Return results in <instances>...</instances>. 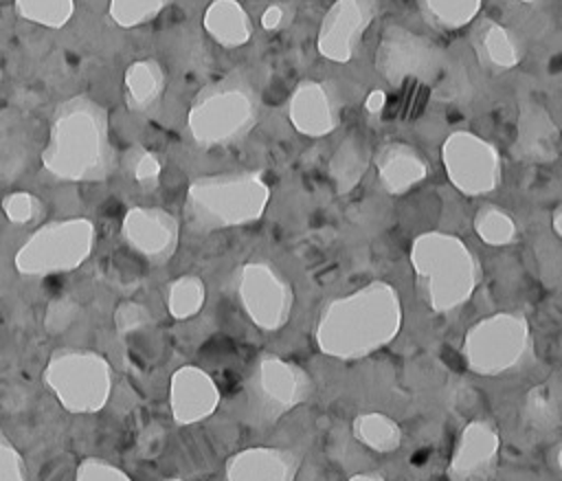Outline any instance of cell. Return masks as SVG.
<instances>
[{
  "instance_id": "6da1fadb",
  "label": "cell",
  "mask_w": 562,
  "mask_h": 481,
  "mask_svg": "<svg viewBox=\"0 0 562 481\" xmlns=\"http://www.w3.org/2000/svg\"><path fill=\"white\" fill-rule=\"evenodd\" d=\"M402 327L397 290L386 281H371L360 290L329 301L316 323L318 349L336 360H362L386 347Z\"/></svg>"
},
{
  "instance_id": "7a4b0ae2",
  "label": "cell",
  "mask_w": 562,
  "mask_h": 481,
  "mask_svg": "<svg viewBox=\"0 0 562 481\" xmlns=\"http://www.w3.org/2000/svg\"><path fill=\"white\" fill-rule=\"evenodd\" d=\"M411 266L422 299L437 314L452 312L470 301L481 279L479 259L465 242L441 231L415 237Z\"/></svg>"
},
{
  "instance_id": "3957f363",
  "label": "cell",
  "mask_w": 562,
  "mask_h": 481,
  "mask_svg": "<svg viewBox=\"0 0 562 481\" xmlns=\"http://www.w3.org/2000/svg\"><path fill=\"white\" fill-rule=\"evenodd\" d=\"M108 147V125L103 110L90 99L66 101L50 130V147L44 163L64 178H90Z\"/></svg>"
},
{
  "instance_id": "277c9868",
  "label": "cell",
  "mask_w": 562,
  "mask_h": 481,
  "mask_svg": "<svg viewBox=\"0 0 562 481\" xmlns=\"http://www.w3.org/2000/svg\"><path fill=\"white\" fill-rule=\"evenodd\" d=\"M270 189L257 171L200 178L189 189V215L202 228L255 222L266 211Z\"/></svg>"
},
{
  "instance_id": "5b68a950",
  "label": "cell",
  "mask_w": 562,
  "mask_h": 481,
  "mask_svg": "<svg viewBox=\"0 0 562 481\" xmlns=\"http://www.w3.org/2000/svg\"><path fill=\"white\" fill-rule=\"evenodd\" d=\"M463 360L472 373L503 376L531 354L529 321L518 312H498L476 321L463 336Z\"/></svg>"
},
{
  "instance_id": "8992f818",
  "label": "cell",
  "mask_w": 562,
  "mask_h": 481,
  "mask_svg": "<svg viewBox=\"0 0 562 481\" xmlns=\"http://www.w3.org/2000/svg\"><path fill=\"white\" fill-rule=\"evenodd\" d=\"M248 409L261 424L277 422L301 406L314 391L312 376L296 362L266 354L248 378Z\"/></svg>"
},
{
  "instance_id": "52a82bcc",
  "label": "cell",
  "mask_w": 562,
  "mask_h": 481,
  "mask_svg": "<svg viewBox=\"0 0 562 481\" xmlns=\"http://www.w3.org/2000/svg\"><path fill=\"white\" fill-rule=\"evenodd\" d=\"M255 121L252 94L237 83L215 86L191 108L189 127L200 145L233 143Z\"/></svg>"
},
{
  "instance_id": "ba28073f",
  "label": "cell",
  "mask_w": 562,
  "mask_h": 481,
  "mask_svg": "<svg viewBox=\"0 0 562 481\" xmlns=\"http://www.w3.org/2000/svg\"><path fill=\"white\" fill-rule=\"evenodd\" d=\"M441 156L450 182L465 195H483L501 184L503 165L496 147L470 132L448 136Z\"/></svg>"
},
{
  "instance_id": "9c48e42d",
  "label": "cell",
  "mask_w": 562,
  "mask_h": 481,
  "mask_svg": "<svg viewBox=\"0 0 562 481\" xmlns=\"http://www.w3.org/2000/svg\"><path fill=\"white\" fill-rule=\"evenodd\" d=\"M237 294L248 318L266 332L281 329L292 314V305H294L292 286L270 264H263V261L246 264L239 270Z\"/></svg>"
},
{
  "instance_id": "30bf717a",
  "label": "cell",
  "mask_w": 562,
  "mask_h": 481,
  "mask_svg": "<svg viewBox=\"0 0 562 481\" xmlns=\"http://www.w3.org/2000/svg\"><path fill=\"white\" fill-rule=\"evenodd\" d=\"M92 244V224L86 220L48 224L33 235L15 257L22 272H55L75 268Z\"/></svg>"
},
{
  "instance_id": "8fae6325",
  "label": "cell",
  "mask_w": 562,
  "mask_h": 481,
  "mask_svg": "<svg viewBox=\"0 0 562 481\" xmlns=\"http://www.w3.org/2000/svg\"><path fill=\"white\" fill-rule=\"evenodd\" d=\"M380 0H336L323 18L318 31L321 55L347 61L378 13Z\"/></svg>"
},
{
  "instance_id": "7c38bea8",
  "label": "cell",
  "mask_w": 562,
  "mask_h": 481,
  "mask_svg": "<svg viewBox=\"0 0 562 481\" xmlns=\"http://www.w3.org/2000/svg\"><path fill=\"white\" fill-rule=\"evenodd\" d=\"M501 450V435L487 420H472L461 430L450 463V481H483L492 474Z\"/></svg>"
},
{
  "instance_id": "4fadbf2b",
  "label": "cell",
  "mask_w": 562,
  "mask_h": 481,
  "mask_svg": "<svg viewBox=\"0 0 562 481\" xmlns=\"http://www.w3.org/2000/svg\"><path fill=\"white\" fill-rule=\"evenodd\" d=\"M301 457L290 448L252 446L226 461V481H296Z\"/></svg>"
},
{
  "instance_id": "5bb4252c",
  "label": "cell",
  "mask_w": 562,
  "mask_h": 481,
  "mask_svg": "<svg viewBox=\"0 0 562 481\" xmlns=\"http://www.w3.org/2000/svg\"><path fill=\"white\" fill-rule=\"evenodd\" d=\"M220 402V391L209 373L198 367H182L171 380V409L180 424L209 417Z\"/></svg>"
},
{
  "instance_id": "9a60e30c",
  "label": "cell",
  "mask_w": 562,
  "mask_h": 481,
  "mask_svg": "<svg viewBox=\"0 0 562 481\" xmlns=\"http://www.w3.org/2000/svg\"><path fill=\"white\" fill-rule=\"evenodd\" d=\"M127 239L154 259L171 255L178 242V226L171 215L160 209H134L125 220Z\"/></svg>"
},
{
  "instance_id": "2e32d148",
  "label": "cell",
  "mask_w": 562,
  "mask_h": 481,
  "mask_svg": "<svg viewBox=\"0 0 562 481\" xmlns=\"http://www.w3.org/2000/svg\"><path fill=\"white\" fill-rule=\"evenodd\" d=\"M290 119L294 127L310 136H323L338 123V110L331 103L325 86L307 81L301 83L290 103Z\"/></svg>"
},
{
  "instance_id": "e0dca14e",
  "label": "cell",
  "mask_w": 562,
  "mask_h": 481,
  "mask_svg": "<svg viewBox=\"0 0 562 481\" xmlns=\"http://www.w3.org/2000/svg\"><path fill=\"white\" fill-rule=\"evenodd\" d=\"M375 167L382 187L393 195L406 193L426 178V163L411 145L404 143L384 145L375 156Z\"/></svg>"
},
{
  "instance_id": "ac0fdd59",
  "label": "cell",
  "mask_w": 562,
  "mask_h": 481,
  "mask_svg": "<svg viewBox=\"0 0 562 481\" xmlns=\"http://www.w3.org/2000/svg\"><path fill=\"white\" fill-rule=\"evenodd\" d=\"M514 149L520 156V160L527 163L555 160L560 149V134L544 110L536 108L531 112H522Z\"/></svg>"
},
{
  "instance_id": "d6986e66",
  "label": "cell",
  "mask_w": 562,
  "mask_h": 481,
  "mask_svg": "<svg viewBox=\"0 0 562 481\" xmlns=\"http://www.w3.org/2000/svg\"><path fill=\"white\" fill-rule=\"evenodd\" d=\"M430 53L432 48L424 37L402 26H391L382 37L378 59L380 66H386L384 72H389L391 79H397L406 72H413V66H422L424 57Z\"/></svg>"
},
{
  "instance_id": "ffe728a7",
  "label": "cell",
  "mask_w": 562,
  "mask_h": 481,
  "mask_svg": "<svg viewBox=\"0 0 562 481\" xmlns=\"http://www.w3.org/2000/svg\"><path fill=\"white\" fill-rule=\"evenodd\" d=\"M522 424L540 435L553 433L562 426V384L547 380L531 387L520 409Z\"/></svg>"
},
{
  "instance_id": "44dd1931",
  "label": "cell",
  "mask_w": 562,
  "mask_h": 481,
  "mask_svg": "<svg viewBox=\"0 0 562 481\" xmlns=\"http://www.w3.org/2000/svg\"><path fill=\"white\" fill-rule=\"evenodd\" d=\"M204 29L222 46H241L252 33L250 18L237 0H213L204 11Z\"/></svg>"
},
{
  "instance_id": "7402d4cb",
  "label": "cell",
  "mask_w": 562,
  "mask_h": 481,
  "mask_svg": "<svg viewBox=\"0 0 562 481\" xmlns=\"http://www.w3.org/2000/svg\"><path fill=\"white\" fill-rule=\"evenodd\" d=\"M351 433L362 446L380 455L395 452L402 446L400 424L382 411H367L356 415L351 422Z\"/></svg>"
},
{
  "instance_id": "603a6c76",
  "label": "cell",
  "mask_w": 562,
  "mask_h": 481,
  "mask_svg": "<svg viewBox=\"0 0 562 481\" xmlns=\"http://www.w3.org/2000/svg\"><path fill=\"white\" fill-rule=\"evenodd\" d=\"M474 46L481 59L492 66L509 68L518 61V48L505 26L494 20H481L474 31Z\"/></svg>"
},
{
  "instance_id": "cb8c5ba5",
  "label": "cell",
  "mask_w": 562,
  "mask_h": 481,
  "mask_svg": "<svg viewBox=\"0 0 562 481\" xmlns=\"http://www.w3.org/2000/svg\"><path fill=\"white\" fill-rule=\"evenodd\" d=\"M160 86H162L160 66L156 61H151V59L132 64L127 75H125L127 101L136 110L149 108L156 101V97L160 94Z\"/></svg>"
},
{
  "instance_id": "d4e9b609",
  "label": "cell",
  "mask_w": 562,
  "mask_h": 481,
  "mask_svg": "<svg viewBox=\"0 0 562 481\" xmlns=\"http://www.w3.org/2000/svg\"><path fill=\"white\" fill-rule=\"evenodd\" d=\"M367 163H369V154L362 143H358L356 138H349L347 143L340 145V149L334 154L329 165L331 178L336 180V187L340 193L358 184V180L367 171Z\"/></svg>"
},
{
  "instance_id": "484cf974",
  "label": "cell",
  "mask_w": 562,
  "mask_h": 481,
  "mask_svg": "<svg viewBox=\"0 0 562 481\" xmlns=\"http://www.w3.org/2000/svg\"><path fill=\"white\" fill-rule=\"evenodd\" d=\"M483 0H419L424 18L439 29H459L470 24Z\"/></svg>"
},
{
  "instance_id": "4316f807",
  "label": "cell",
  "mask_w": 562,
  "mask_h": 481,
  "mask_svg": "<svg viewBox=\"0 0 562 481\" xmlns=\"http://www.w3.org/2000/svg\"><path fill=\"white\" fill-rule=\"evenodd\" d=\"M476 235L490 246H505L516 239V222L514 217L494 204H485L474 215Z\"/></svg>"
},
{
  "instance_id": "83f0119b",
  "label": "cell",
  "mask_w": 562,
  "mask_h": 481,
  "mask_svg": "<svg viewBox=\"0 0 562 481\" xmlns=\"http://www.w3.org/2000/svg\"><path fill=\"white\" fill-rule=\"evenodd\" d=\"M15 11L31 22L59 29L75 11V0H15Z\"/></svg>"
},
{
  "instance_id": "f1b7e54d",
  "label": "cell",
  "mask_w": 562,
  "mask_h": 481,
  "mask_svg": "<svg viewBox=\"0 0 562 481\" xmlns=\"http://www.w3.org/2000/svg\"><path fill=\"white\" fill-rule=\"evenodd\" d=\"M204 303V286L198 277H182L171 286L169 310L176 318H187L195 314Z\"/></svg>"
},
{
  "instance_id": "f546056e",
  "label": "cell",
  "mask_w": 562,
  "mask_h": 481,
  "mask_svg": "<svg viewBox=\"0 0 562 481\" xmlns=\"http://www.w3.org/2000/svg\"><path fill=\"white\" fill-rule=\"evenodd\" d=\"M169 0H110V18L119 26H136L156 18Z\"/></svg>"
},
{
  "instance_id": "4dcf8cb0",
  "label": "cell",
  "mask_w": 562,
  "mask_h": 481,
  "mask_svg": "<svg viewBox=\"0 0 562 481\" xmlns=\"http://www.w3.org/2000/svg\"><path fill=\"white\" fill-rule=\"evenodd\" d=\"M77 481H132L123 470L101 459H86L77 470Z\"/></svg>"
},
{
  "instance_id": "1f68e13d",
  "label": "cell",
  "mask_w": 562,
  "mask_h": 481,
  "mask_svg": "<svg viewBox=\"0 0 562 481\" xmlns=\"http://www.w3.org/2000/svg\"><path fill=\"white\" fill-rule=\"evenodd\" d=\"M0 481H24V466L20 455L0 437Z\"/></svg>"
},
{
  "instance_id": "d6a6232c",
  "label": "cell",
  "mask_w": 562,
  "mask_h": 481,
  "mask_svg": "<svg viewBox=\"0 0 562 481\" xmlns=\"http://www.w3.org/2000/svg\"><path fill=\"white\" fill-rule=\"evenodd\" d=\"M4 209L13 222H26L33 213V200L26 193H13L11 198H7Z\"/></svg>"
},
{
  "instance_id": "836d02e7",
  "label": "cell",
  "mask_w": 562,
  "mask_h": 481,
  "mask_svg": "<svg viewBox=\"0 0 562 481\" xmlns=\"http://www.w3.org/2000/svg\"><path fill=\"white\" fill-rule=\"evenodd\" d=\"M288 18V9L283 4H270L263 13H261V26L268 31L279 29Z\"/></svg>"
},
{
  "instance_id": "e575fe53",
  "label": "cell",
  "mask_w": 562,
  "mask_h": 481,
  "mask_svg": "<svg viewBox=\"0 0 562 481\" xmlns=\"http://www.w3.org/2000/svg\"><path fill=\"white\" fill-rule=\"evenodd\" d=\"M158 171H160V165L156 163V158L154 156H145V158H140V163H138V167H136V178L138 180H151V178H156L158 176Z\"/></svg>"
},
{
  "instance_id": "d590c367",
  "label": "cell",
  "mask_w": 562,
  "mask_h": 481,
  "mask_svg": "<svg viewBox=\"0 0 562 481\" xmlns=\"http://www.w3.org/2000/svg\"><path fill=\"white\" fill-rule=\"evenodd\" d=\"M382 105H384V92H382V90H373V92L369 94V99H367V108H369L371 112H378Z\"/></svg>"
},
{
  "instance_id": "8d00e7d4",
  "label": "cell",
  "mask_w": 562,
  "mask_h": 481,
  "mask_svg": "<svg viewBox=\"0 0 562 481\" xmlns=\"http://www.w3.org/2000/svg\"><path fill=\"white\" fill-rule=\"evenodd\" d=\"M349 481H386L380 472H358V474H351Z\"/></svg>"
},
{
  "instance_id": "74e56055",
  "label": "cell",
  "mask_w": 562,
  "mask_h": 481,
  "mask_svg": "<svg viewBox=\"0 0 562 481\" xmlns=\"http://www.w3.org/2000/svg\"><path fill=\"white\" fill-rule=\"evenodd\" d=\"M551 224H553V231L562 237V204L553 211V217H551Z\"/></svg>"
},
{
  "instance_id": "f35d334b",
  "label": "cell",
  "mask_w": 562,
  "mask_h": 481,
  "mask_svg": "<svg viewBox=\"0 0 562 481\" xmlns=\"http://www.w3.org/2000/svg\"><path fill=\"white\" fill-rule=\"evenodd\" d=\"M555 466L562 472V441L555 446Z\"/></svg>"
},
{
  "instance_id": "ab89813d",
  "label": "cell",
  "mask_w": 562,
  "mask_h": 481,
  "mask_svg": "<svg viewBox=\"0 0 562 481\" xmlns=\"http://www.w3.org/2000/svg\"><path fill=\"white\" fill-rule=\"evenodd\" d=\"M167 481H182V479H167Z\"/></svg>"
},
{
  "instance_id": "60d3db41",
  "label": "cell",
  "mask_w": 562,
  "mask_h": 481,
  "mask_svg": "<svg viewBox=\"0 0 562 481\" xmlns=\"http://www.w3.org/2000/svg\"><path fill=\"white\" fill-rule=\"evenodd\" d=\"M520 2H533V0H520Z\"/></svg>"
}]
</instances>
